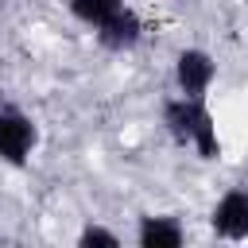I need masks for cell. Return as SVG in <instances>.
<instances>
[{"label": "cell", "mask_w": 248, "mask_h": 248, "mask_svg": "<svg viewBox=\"0 0 248 248\" xmlns=\"http://www.w3.org/2000/svg\"><path fill=\"white\" fill-rule=\"evenodd\" d=\"M163 128L170 132L174 143L194 147L202 159H217L221 155V140H217V124L213 112L205 108V97H170L163 101Z\"/></svg>", "instance_id": "cell-1"}, {"label": "cell", "mask_w": 248, "mask_h": 248, "mask_svg": "<svg viewBox=\"0 0 248 248\" xmlns=\"http://www.w3.org/2000/svg\"><path fill=\"white\" fill-rule=\"evenodd\" d=\"M209 229L221 240H248V190H225L209 213Z\"/></svg>", "instance_id": "cell-4"}, {"label": "cell", "mask_w": 248, "mask_h": 248, "mask_svg": "<svg viewBox=\"0 0 248 248\" xmlns=\"http://www.w3.org/2000/svg\"><path fill=\"white\" fill-rule=\"evenodd\" d=\"M39 147V128L19 105H0V163L23 167Z\"/></svg>", "instance_id": "cell-2"}, {"label": "cell", "mask_w": 248, "mask_h": 248, "mask_svg": "<svg viewBox=\"0 0 248 248\" xmlns=\"http://www.w3.org/2000/svg\"><path fill=\"white\" fill-rule=\"evenodd\" d=\"M97 31V43L105 46V50H112V54H124V50H132L140 39H143V19L124 4L120 12H112L105 23H97L93 27Z\"/></svg>", "instance_id": "cell-5"}, {"label": "cell", "mask_w": 248, "mask_h": 248, "mask_svg": "<svg viewBox=\"0 0 248 248\" xmlns=\"http://www.w3.org/2000/svg\"><path fill=\"white\" fill-rule=\"evenodd\" d=\"M124 8V0H70V12H74V19H81L85 27H97V23H105L112 12H120Z\"/></svg>", "instance_id": "cell-7"}, {"label": "cell", "mask_w": 248, "mask_h": 248, "mask_svg": "<svg viewBox=\"0 0 248 248\" xmlns=\"http://www.w3.org/2000/svg\"><path fill=\"white\" fill-rule=\"evenodd\" d=\"M136 244L140 248H182L186 244V229L178 217L155 213V217H140L136 225Z\"/></svg>", "instance_id": "cell-6"}, {"label": "cell", "mask_w": 248, "mask_h": 248, "mask_svg": "<svg viewBox=\"0 0 248 248\" xmlns=\"http://www.w3.org/2000/svg\"><path fill=\"white\" fill-rule=\"evenodd\" d=\"M78 244H81V248H93V244L116 248V244H120V236H116L112 229H105V225H85V229L78 232Z\"/></svg>", "instance_id": "cell-8"}, {"label": "cell", "mask_w": 248, "mask_h": 248, "mask_svg": "<svg viewBox=\"0 0 248 248\" xmlns=\"http://www.w3.org/2000/svg\"><path fill=\"white\" fill-rule=\"evenodd\" d=\"M213 78H217V62H213L209 50H202V46L178 50V58H174V81H178L182 97H205L209 85H213Z\"/></svg>", "instance_id": "cell-3"}]
</instances>
